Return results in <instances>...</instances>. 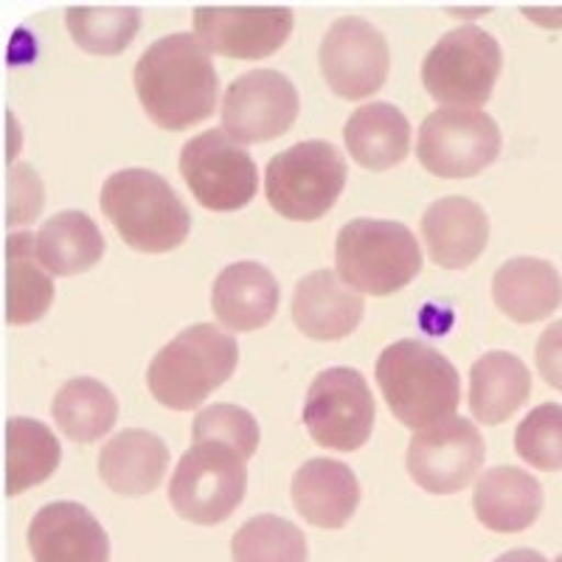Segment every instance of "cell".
<instances>
[{
	"mask_svg": "<svg viewBox=\"0 0 562 562\" xmlns=\"http://www.w3.org/2000/svg\"><path fill=\"white\" fill-rule=\"evenodd\" d=\"M135 93L158 127L189 130L217 108L220 77L194 34H169L135 63Z\"/></svg>",
	"mask_w": 562,
	"mask_h": 562,
	"instance_id": "1",
	"label": "cell"
},
{
	"mask_svg": "<svg viewBox=\"0 0 562 562\" xmlns=\"http://www.w3.org/2000/svg\"><path fill=\"white\" fill-rule=\"evenodd\" d=\"M378 383L391 414L414 430L439 425L459 408V371L441 351L422 340H396L383 349Z\"/></svg>",
	"mask_w": 562,
	"mask_h": 562,
	"instance_id": "2",
	"label": "cell"
},
{
	"mask_svg": "<svg viewBox=\"0 0 562 562\" xmlns=\"http://www.w3.org/2000/svg\"><path fill=\"white\" fill-rule=\"evenodd\" d=\"M239 344L214 324L186 326L153 358L149 394L164 408L194 411L237 371Z\"/></svg>",
	"mask_w": 562,
	"mask_h": 562,
	"instance_id": "3",
	"label": "cell"
},
{
	"mask_svg": "<svg viewBox=\"0 0 562 562\" xmlns=\"http://www.w3.org/2000/svg\"><path fill=\"white\" fill-rule=\"evenodd\" d=\"M102 211L119 237L140 254H169L189 237L192 217L169 180L149 169H122L102 186Z\"/></svg>",
	"mask_w": 562,
	"mask_h": 562,
	"instance_id": "4",
	"label": "cell"
},
{
	"mask_svg": "<svg viewBox=\"0 0 562 562\" xmlns=\"http://www.w3.org/2000/svg\"><path fill=\"white\" fill-rule=\"evenodd\" d=\"M335 273L360 295H391L422 273V248L403 223L351 220L335 243Z\"/></svg>",
	"mask_w": 562,
	"mask_h": 562,
	"instance_id": "5",
	"label": "cell"
},
{
	"mask_svg": "<svg viewBox=\"0 0 562 562\" xmlns=\"http://www.w3.org/2000/svg\"><path fill=\"white\" fill-rule=\"evenodd\" d=\"M346 186V158L329 140H301L273 155L265 169V194L281 217L313 223L338 203Z\"/></svg>",
	"mask_w": 562,
	"mask_h": 562,
	"instance_id": "6",
	"label": "cell"
},
{
	"mask_svg": "<svg viewBox=\"0 0 562 562\" xmlns=\"http://www.w3.org/2000/svg\"><path fill=\"white\" fill-rule=\"evenodd\" d=\"M248 490L245 459L220 441H198L180 456L169 481V504L180 518L198 526L228 520Z\"/></svg>",
	"mask_w": 562,
	"mask_h": 562,
	"instance_id": "7",
	"label": "cell"
},
{
	"mask_svg": "<svg viewBox=\"0 0 562 562\" xmlns=\"http://www.w3.org/2000/svg\"><path fill=\"white\" fill-rule=\"evenodd\" d=\"M501 45L481 26L453 29L430 48L422 63V82L430 99L448 108L479 110L490 102L501 77Z\"/></svg>",
	"mask_w": 562,
	"mask_h": 562,
	"instance_id": "8",
	"label": "cell"
},
{
	"mask_svg": "<svg viewBox=\"0 0 562 562\" xmlns=\"http://www.w3.org/2000/svg\"><path fill=\"white\" fill-rule=\"evenodd\" d=\"M501 153V127L484 110L439 108L422 122L416 158L436 178H473Z\"/></svg>",
	"mask_w": 562,
	"mask_h": 562,
	"instance_id": "9",
	"label": "cell"
},
{
	"mask_svg": "<svg viewBox=\"0 0 562 562\" xmlns=\"http://www.w3.org/2000/svg\"><path fill=\"white\" fill-rule=\"evenodd\" d=\"M180 175L189 192L209 211H239L254 200L259 172L248 149L223 130H205L180 149Z\"/></svg>",
	"mask_w": 562,
	"mask_h": 562,
	"instance_id": "10",
	"label": "cell"
},
{
	"mask_svg": "<svg viewBox=\"0 0 562 562\" xmlns=\"http://www.w3.org/2000/svg\"><path fill=\"white\" fill-rule=\"evenodd\" d=\"M374 396L360 371L346 366L326 369L310 385L304 425L321 448L360 450L374 430Z\"/></svg>",
	"mask_w": 562,
	"mask_h": 562,
	"instance_id": "11",
	"label": "cell"
},
{
	"mask_svg": "<svg viewBox=\"0 0 562 562\" xmlns=\"http://www.w3.org/2000/svg\"><path fill=\"white\" fill-rule=\"evenodd\" d=\"M486 459L484 436L470 419H450L416 430L408 445V475L434 495H453L473 484Z\"/></svg>",
	"mask_w": 562,
	"mask_h": 562,
	"instance_id": "12",
	"label": "cell"
},
{
	"mask_svg": "<svg viewBox=\"0 0 562 562\" xmlns=\"http://www.w3.org/2000/svg\"><path fill=\"white\" fill-rule=\"evenodd\" d=\"M299 119V90L281 70H248L223 97V133L237 144H265Z\"/></svg>",
	"mask_w": 562,
	"mask_h": 562,
	"instance_id": "13",
	"label": "cell"
},
{
	"mask_svg": "<svg viewBox=\"0 0 562 562\" xmlns=\"http://www.w3.org/2000/svg\"><path fill=\"white\" fill-rule=\"evenodd\" d=\"M321 77L340 99H366L389 77V43L363 18H340L326 29L318 48Z\"/></svg>",
	"mask_w": 562,
	"mask_h": 562,
	"instance_id": "14",
	"label": "cell"
},
{
	"mask_svg": "<svg viewBox=\"0 0 562 562\" xmlns=\"http://www.w3.org/2000/svg\"><path fill=\"white\" fill-rule=\"evenodd\" d=\"M194 37L209 54L228 59H265L288 43L295 14L288 7H203L192 14Z\"/></svg>",
	"mask_w": 562,
	"mask_h": 562,
	"instance_id": "15",
	"label": "cell"
},
{
	"mask_svg": "<svg viewBox=\"0 0 562 562\" xmlns=\"http://www.w3.org/2000/svg\"><path fill=\"white\" fill-rule=\"evenodd\" d=\"M34 562H110V537L82 504L57 501L29 524Z\"/></svg>",
	"mask_w": 562,
	"mask_h": 562,
	"instance_id": "16",
	"label": "cell"
},
{
	"mask_svg": "<svg viewBox=\"0 0 562 562\" xmlns=\"http://www.w3.org/2000/svg\"><path fill=\"white\" fill-rule=\"evenodd\" d=\"M422 237L430 259L445 270L473 265L490 243V217L475 200L441 198L422 214Z\"/></svg>",
	"mask_w": 562,
	"mask_h": 562,
	"instance_id": "17",
	"label": "cell"
},
{
	"mask_svg": "<svg viewBox=\"0 0 562 562\" xmlns=\"http://www.w3.org/2000/svg\"><path fill=\"white\" fill-rule=\"evenodd\" d=\"M295 326L313 340H340L363 321V295L349 288L335 270H315L299 281L293 293Z\"/></svg>",
	"mask_w": 562,
	"mask_h": 562,
	"instance_id": "18",
	"label": "cell"
},
{
	"mask_svg": "<svg viewBox=\"0 0 562 562\" xmlns=\"http://www.w3.org/2000/svg\"><path fill=\"white\" fill-rule=\"evenodd\" d=\"M293 504L318 529H344L358 512L360 481L335 459H310L293 475Z\"/></svg>",
	"mask_w": 562,
	"mask_h": 562,
	"instance_id": "19",
	"label": "cell"
},
{
	"mask_svg": "<svg viewBox=\"0 0 562 562\" xmlns=\"http://www.w3.org/2000/svg\"><path fill=\"white\" fill-rule=\"evenodd\" d=\"M473 509L490 531H526L543 512V486L520 467H492L475 481Z\"/></svg>",
	"mask_w": 562,
	"mask_h": 562,
	"instance_id": "20",
	"label": "cell"
},
{
	"mask_svg": "<svg viewBox=\"0 0 562 562\" xmlns=\"http://www.w3.org/2000/svg\"><path fill=\"white\" fill-rule=\"evenodd\" d=\"M211 310L234 333L262 329L279 310V281L259 262L228 265L211 288Z\"/></svg>",
	"mask_w": 562,
	"mask_h": 562,
	"instance_id": "21",
	"label": "cell"
},
{
	"mask_svg": "<svg viewBox=\"0 0 562 562\" xmlns=\"http://www.w3.org/2000/svg\"><path fill=\"white\" fill-rule=\"evenodd\" d=\"M169 450L153 430H122L99 453V479L124 498L149 495L164 481Z\"/></svg>",
	"mask_w": 562,
	"mask_h": 562,
	"instance_id": "22",
	"label": "cell"
},
{
	"mask_svg": "<svg viewBox=\"0 0 562 562\" xmlns=\"http://www.w3.org/2000/svg\"><path fill=\"white\" fill-rule=\"evenodd\" d=\"M492 299L506 318L535 324L562 304V279L557 268L537 256H518L498 268L492 279Z\"/></svg>",
	"mask_w": 562,
	"mask_h": 562,
	"instance_id": "23",
	"label": "cell"
},
{
	"mask_svg": "<svg viewBox=\"0 0 562 562\" xmlns=\"http://www.w3.org/2000/svg\"><path fill=\"white\" fill-rule=\"evenodd\" d=\"M344 140L355 164L371 172H385L408 158L411 124L394 104L371 102L349 115Z\"/></svg>",
	"mask_w": 562,
	"mask_h": 562,
	"instance_id": "24",
	"label": "cell"
},
{
	"mask_svg": "<svg viewBox=\"0 0 562 562\" xmlns=\"http://www.w3.org/2000/svg\"><path fill=\"white\" fill-rule=\"evenodd\" d=\"M531 394V374L512 351H486L470 369V411L484 425L518 414Z\"/></svg>",
	"mask_w": 562,
	"mask_h": 562,
	"instance_id": "25",
	"label": "cell"
},
{
	"mask_svg": "<svg viewBox=\"0 0 562 562\" xmlns=\"http://www.w3.org/2000/svg\"><path fill=\"white\" fill-rule=\"evenodd\" d=\"M54 301V279L37 256V237L18 231L7 239V324L26 326L43 318Z\"/></svg>",
	"mask_w": 562,
	"mask_h": 562,
	"instance_id": "26",
	"label": "cell"
},
{
	"mask_svg": "<svg viewBox=\"0 0 562 562\" xmlns=\"http://www.w3.org/2000/svg\"><path fill=\"white\" fill-rule=\"evenodd\" d=\"M37 237V256L52 276H77L99 265L104 256V237L85 211H59Z\"/></svg>",
	"mask_w": 562,
	"mask_h": 562,
	"instance_id": "27",
	"label": "cell"
},
{
	"mask_svg": "<svg viewBox=\"0 0 562 562\" xmlns=\"http://www.w3.org/2000/svg\"><path fill=\"white\" fill-rule=\"evenodd\" d=\"M63 459L59 439L48 425L29 416L7 422V495L14 498L54 475Z\"/></svg>",
	"mask_w": 562,
	"mask_h": 562,
	"instance_id": "28",
	"label": "cell"
},
{
	"mask_svg": "<svg viewBox=\"0 0 562 562\" xmlns=\"http://www.w3.org/2000/svg\"><path fill=\"white\" fill-rule=\"evenodd\" d=\"M52 414L70 441L88 445L113 430L119 419V400L97 378H74L57 391Z\"/></svg>",
	"mask_w": 562,
	"mask_h": 562,
	"instance_id": "29",
	"label": "cell"
},
{
	"mask_svg": "<svg viewBox=\"0 0 562 562\" xmlns=\"http://www.w3.org/2000/svg\"><path fill=\"white\" fill-rule=\"evenodd\" d=\"M234 562H307V537L279 515H256L231 537Z\"/></svg>",
	"mask_w": 562,
	"mask_h": 562,
	"instance_id": "30",
	"label": "cell"
},
{
	"mask_svg": "<svg viewBox=\"0 0 562 562\" xmlns=\"http://www.w3.org/2000/svg\"><path fill=\"white\" fill-rule=\"evenodd\" d=\"M65 23L82 52L115 57L138 34L140 12L135 7H70Z\"/></svg>",
	"mask_w": 562,
	"mask_h": 562,
	"instance_id": "31",
	"label": "cell"
},
{
	"mask_svg": "<svg viewBox=\"0 0 562 562\" xmlns=\"http://www.w3.org/2000/svg\"><path fill=\"white\" fill-rule=\"evenodd\" d=\"M515 450L537 470H562V405H537L515 430Z\"/></svg>",
	"mask_w": 562,
	"mask_h": 562,
	"instance_id": "32",
	"label": "cell"
},
{
	"mask_svg": "<svg viewBox=\"0 0 562 562\" xmlns=\"http://www.w3.org/2000/svg\"><path fill=\"white\" fill-rule=\"evenodd\" d=\"M198 441H220L237 450L245 461L259 448V425L254 414L239 405L217 403L200 411L192 425V445Z\"/></svg>",
	"mask_w": 562,
	"mask_h": 562,
	"instance_id": "33",
	"label": "cell"
},
{
	"mask_svg": "<svg viewBox=\"0 0 562 562\" xmlns=\"http://www.w3.org/2000/svg\"><path fill=\"white\" fill-rule=\"evenodd\" d=\"M45 205V189L34 167L18 160L7 172V225H29Z\"/></svg>",
	"mask_w": 562,
	"mask_h": 562,
	"instance_id": "34",
	"label": "cell"
},
{
	"mask_svg": "<svg viewBox=\"0 0 562 562\" xmlns=\"http://www.w3.org/2000/svg\"><path fill=\"white\" fill-rule=\"evenodd\" d=\"M535 360L540 378H543L551 389L562 391V321H554V324L537 338Z\"/></svg>",
	"mask_w": 562,
	"mask_h": 562,
	"instance_id": "35",
	"label": "cell"
},
{
	"mask_svg": "<svg viewBox=\"0 0 562 562\" xmlns=\"http://www.w3.org/2000/svg\"><path fill=\"white\" fill-rule=\"evenodd\" d=\"M529 20L543 29H562V9H524Z\"/></svg>",
	"mask_w": 562,
	"mask_h": 562,
	"instance_id": "36",
	"label": "cell"
},
{
	"mask_svg": "<svg viewBox=\"0 0 562 562\" xmlns=\"http://www.w3.org/2000/svg\"><path fill=\"white\" fill-rule=\"evenodd\" d=\"M495 562H549V560L535 549H512L506 551V554H501Z\"/></svg>",
	"mask_w": 562,
	"mask_h": 562,
	"instance_id": "37",
	"label": "cell"
},
{
	"mask_svg": "<svg viewBox=\"0 0 562 562\" xmlns=\"http://www.w3.org/2000/svg\"><path fill=\"white\" fill-rule=\"evenodd\" d=\"M554 562H562V554H560V557H557V560H554Z\"/></svg>",
	"mask_w": 562,
	"mask_h": 562,
	"instance_id": "38",
	"label": "cell"
}]
</instances>
